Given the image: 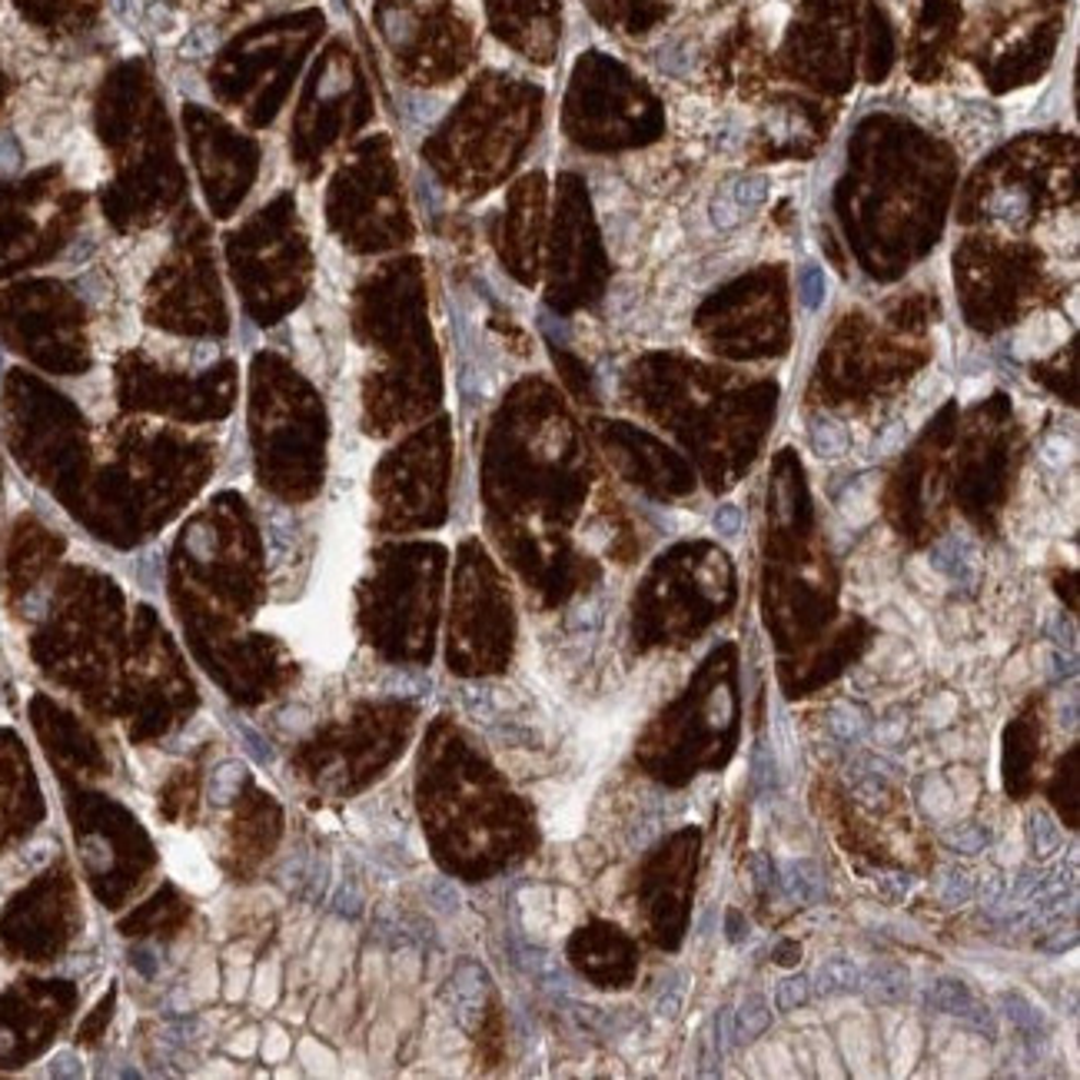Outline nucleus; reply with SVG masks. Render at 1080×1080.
<instances>
[{"label": "nucleus", "instance_id": "9b49d317", "mask_svg": "<svg viewBox=\"0 0 1080 1080\" xmlns=\"http://www.w3.org/2000/svg\"><path fill=\"white\" fill-rule=\"evenodd\" d=\"M928 1001L935 1011L948 1014V1018H958L961 1024L981 1031V1034H994V1014L990 1008L981 1001V997L964 984V981H954V977H944L935 984V990L928 994Z\"/></svg>", "mask_w": 1080, "mask_h": 1080}, {"label": "nucleus", "instance_id": "f03ea898", "mask_svg": "<svg viewBox=\"0 0 1080 1080\" xmlns=\"http://www.w3.org/2000/svg\"><path fill=\"white\" fill-rule=\"evenodd\" d=\"M741 692L738 645H715L685 692L665 705L635 744L638 768L665 788H685L702 772H721L738 752Z\"/></svg>", "mask_w": 1080, "mask_h": 1080}, {"label": "nucleus", "instance_id": "2f4dec72", "mask_svg": "<svg viewBox=\"0 0 1080 1080\" xmlns=\"http://www.w3.org/2000/svg\"><path fill=\"white\" fill-rule=\"evenodd\" d=\"M775 964L778 967H795L798 961H801V944L798 941H791V938H785V941H778L775 944Z\"/></svg>", "mask_w": 1080, "mask_h": 1080}, {"label": "nucleus", "instance_id": "a878e982", "mask_svg": "<svg viewBox=\"0 0 1080 1080\" xmlns=\"http://www.w3.org/2000/svg\"><path fill=\"white\" fill-rule=\"evenodd\" d=\"M738 220H741V207L735 203V197L731 193L715 197V203H712V223L718 230H731V226H738Z\"/></svg>", "mask_w": 1080, "mask_h": 1080}, {"label": "nucleus", "instance_id": "72a5a7b5", "mask_svg": "<svg viewBox=\"0 0 1080 1080\" xmlns=\"http://www.w3.org/2000/svg\"><path fill=\"white\" fill-rule=\"evenodd\" d=\"M725 931H728V941H731V944H738V941L748 938V925H741V911H738V907H731V911L725 914Z\"/></svg>", "mask_w": 1080, "mask_h": 1080}, {"label": "nucleus", "instance_id": "cd10ccee", "mask_svg": "<svg viewBox=\"0 0 1080 1080\" xmlns=\"http://www.w3.org/2000/svg\"><path fill=\"white\" fill-rule=\"evenodd\" d=\"M994 216H1001L1005 223H1021L1028 216V197L1024 193H1005L994 203Z\"/></svg>", "mask_w": 1080, "mask_h": 1080}, {"label": "nucleus", "instance_id": "20e7f679", "mask_svg": "<svg viewBox=\"0 0 1080 1080\" xmlns=\"http://www.w3.org/2000/svg\"><path fill=\"white\" fill-rule=\"evenodd\" d=\"M731 602L735 582L728 568L715 572L708 582H699L689 572H672V565H658V572L648 578V589L635 599V648H685L712 622H718L731 609Z\"/></svg>", "mask_w": 1080, "mask_h": 1080}, {"label": "nucleus", "instance_id": "a211bd4d", "mask_svg": "<svg viewBox=\"0 0 1080 1080\" xmlns=\"http://www.w3.org/2000/svg\"><path fill=\"white\" fill-rule=\"evenodd\" d=\"M931 562H935L944 575H951L954 582H971V578H974V549H971L964 539H944V542L935 549Z\"/></svg>", "mask_w": 1080, "mask_h": 1080}, {"label": "nucleus", "instance_id": "f3484780", "mask_svg": "<svg viewBox=\"0 0 1080 1080\" xmlns=\"http://www.w3.org/2000/svg\"><path fill=\"white\" fill-rule=\"evenodd\" d=\"M772 1028V1008L762 994H748L744 1001L738 1005V1014H735V1041L738 1044H748V1041H755L762 1037L765 1031Z\"/></svg>", "mask_w": 1080, "mask_h": 1080}, {"label": "nucleus", "instance_id": "9d476101", "mask_svg": "<svg viewBox=\"0 0 1080 1080\" xmlns=\"http://www.w3.org/2000/svg\"><path fill=\"white\" fill-rule=\"evenodd\" d=\"M1041 759H1044V695H1031L1005 728L1001 775L1011 801H1028L1037 791Z\"/></svg>", "mask_w": 1080, "mask_h": 1080}, {"label": "nucleus", "instance_id": "39448f33", "mask_svg": "<svg viewBox=\"0 0 1080 1080\" xmlns=\"http://www.w3.org/2000/svg\"><path fill=\"white\" fill-rule=\"evenodd\" d=\"M699 858L702 831L689 824L658 842L635 874V901L645 921V935L661 951H679L689 935Z\"/></svg>", "mask_w": 1080, "mask_h": 1080}, {"label": "nucleus", "instance_id": "423d86ee", "mask_svg": "<svg viewBox=\"0 0 1080 1080\" xmlns=\"http://www.w3.org/2000/svg\"><path fill=\"white\" fill-rule=\"evenodd\" d=\"M449 669L456 676L503 672L513 658V609L492 582H462L449 622Z\"/></svg>", "mask_w": 1080, "mask_h": 1080}, {"label": "nucleus", "instance_id": "dca6fc26", "mask_svg": "<svg viewBox=\"0 0 1080 1080\" xmlns=\"http://www.w3.org/2000/svg\"><path fill=\"white\" fill-rule=\"evenodd\" d=\"M861 984H868L874 1001H884V1005H894V1001H904L907 997V971L894 961L874 964L868 977L861 974Z\"/></svg>", "mask_w": 1080, "mask_h": 1080}, {"label": "nucleus", "instance_id": "b1692460", "mask_svg": "<svg viewBox=\"0 0 1080 1080\" xmlns=\"http://www.w3.org/2000/svg\"><path fill=\"white\" fill-rule=\"evenodd\" d=\"M798 296L808 309H818L824 303V273L818 267H805L801 277H798Z\"/></svg>", "mask_w": 1080, "mask_h": 1080}, {"label": "nucleus", "instance_id": "2eb2a0df", "mask_svg": "<svg viewBox=\"0 0 1080 1080\" xmlns=\"http://www.w3.org/2000/svg\"><path fill=\"white\" fill-rule=\"evenodd\" d=\"M197 798H200V775L193 768H180L163 791V808L174 821H180L197 814Z\"/></svg>", "mask_w": 1080, "mask_h": 1080}, {"label": "nucleus", "instance_id": "7ed1b4c3", "mask_svg": "<svg viewBox=\"0 0 1080 1080\" xmlns=\"http://www.w3.org/2000/svg\"><path fill=\"white\" fill-rule=\"evenodd\" d=\"M415 728L406 702L360 705L350 718L322 728L296 755V768L326 795L350 798L376 782L402 752Z\"/></svg>", "mask_w": 1080, "mask_h": 1080}, {"label": "nucleus", "instance_id": "c85d7f7f", "mask_svg": "<svg viewBox=\"0 0 1080 1080\" xmlns=\"http://www.w3.org/2000/svg\"><path fill=\"white\" fill-rule=\"evenodd\" d=\"M752 881H755V891H759V897H768V891H772V884H775V865H772V858L768 855H752Z\"/></svg>", "mask_w": 1080, "mask_h": 1080}, {"label": "nucleus", "instance_id": "aec40b11", "mask_svg": "<svg viewBox=\"0 0 1080 1080\" xmlns=\"http://www.w3.org/2000/svg\"><path fill=\"white\" fill-rule=\"evenodd\" d=\"M811 446L818 456L824 459H835L848 449V433L838 426V423H831V420H814L811 426Z\"/></svg>", "mask_w": 1080, "mask_h": 1080}, {"label": "nucleus", "instance_id": "6ab92c4d", "mask_svg": "<svg viewBox=\"0 0 1080 1080\" xmlns=\"http://www.w3.org/2000/svg\"><path fill=\"white\" fill-rule=\"evenodd\" d=\"M1028 845L1037 858H1047L1060 848V824H1054L1047 811H1034L1028 818Z\"/></svg>", "mask_w": 1080, "mask_h": 1080}, {"label": "nucleus", "instance_id": "1a4fd4ad", "mask_svg": "<svg viewBox=\"0 0 1080 1080\" xmlns=\"http://www.w3.org/2000/svg\"><path fill=\"white\" fill-rule=\"evenodd\" d=\"M280 835H283L280 805L257 785H246L230 818V852H226L230 871L239 874V881H246V874H254L273 855Z\"/></svg>", "mask_w": 1080, "mask_h": 1080}, {"label": "nucleus", "instance_id": "bb28decb", "mask_svg": "<svg viewBox=\"0 0 1080 1080\" xmlns=\"http://www.w3.org/2000/svg\"><path fill=\"white\" fill-rule=\"evenodd\" d=\"M1005 1005H1008V1014H1011V1021H1018L1021 1028H1028V1031H1037L1041 1028V1018H1037V1011L1024 1001V997L1021 994H1005Z\"/></svg>", "mask_w": 1080, "mask_h": 1080}, {"label": "nucleus", "instance_id": "7c9ffc66", "mask_svg": "<svg viewBox=\"0 0 1080 1080\" xmlns=\"http://www.w3.org/2000/svg\"><path fill=\"white\" fill-rule=\"evenodd\" d=\"M944 897H948L951 904H964V901L971 897V881H967V874H964V871H951V874H948V884H944Z\"/></svg>", "mask_w": 1080, "mask_h": 1080}, {"label": "nucleus", "instance_id": "f8f14e48", "mask_svg": "<svg viewBox=\"0 0 1080 1080\" xmlns=\"http://www.w3.org/2000/svg\"><path fill=\"white\" fill-rule=\"evenodd\" d=\"M1044 791H1047V801L1057 811L1060 824L1067 831H1077V824H1080V744L1077 741L1060 755Z\"/></svg>", "mask_w": 1080, "mask_h": 1080}, {"label": "nucleus", "instance_id": "f257e3e1", "mask_svg": "<svg viewBox=\"0 0 1080 1080\" xmlns=\"http://www.w3.org/2000/svg\"><path fill=\"white\" fill-rule=\"evenodd\" d=\"M415 798L439 865L466 881H485L536 845L529 808L449 718L430 728Z\"/></svg>", "mask_w": 1080, "mask_h": 1080}, {"label": "nucleus", "instance_id": "c756f323", "mask_svg": "<svg viewBox=\"0 0 1080 1080\" xmlns=\"http://www.w3.org/2000/svg\"><path fill=\"white\" fill-rule=\"evenodd\" d=\"M715 532L718 536H738L741 532V509L731 506V503L718 506L715 509Z\"/></svg>", "mask_w": 1080, "mask_h": 1080}, {"label": "nucleus", "instance_id": "412c9836", "mask_svg": "<svg viewBox=\"0 0 1080 1080\" xmlns=\"http://www.w3.org/2000/svg\"><path fill=\"white\" fill-rule=\"evenodd\" d=\"M944 845L958 855H977L990 845V835L981 824H958V827L944 831Z\"/></svg>", "mask_w": 1080, "mask_h": 1080}, {"label": "nucleus", "instance_id": "6e6552de", "mask_svg": "<svg viewBox=\"0 0 1080 1080\" xmlns=\"http://www.w3.org/2000/svg\"><path fill=\"white\" fill-rule=\"evenodd\" d=\"M874 629L865 619H852L842 632H835L827 642H818L795 661L778 665V685L788 699H805L818 692L821 685L835 682L848 665H855L865 648L871 645Z\"/></svg>", "mask_w": 1080, "mask_h": 1080}, {"label": "nucleus", "instance_id": "ddd939ff", "mask_svg": "<svg viewBox=\"0 0 1080 1080\" xmlns=\"http://www.w3.org/2000/svg\"><path fill=\"white\" fill-rule=\"evenodd\" d=\"M814 987L818 994H852V990H861V971L852 964V958H824L814 971Z\"/></svg>", "mask_w": 1080, "mask_h": 1080}, {"label": "nucleus", "instance_id": "0eeeda50", "mask_svg": "<svg viewBox=\"0 0 1080 1080\" xmlns=\"http://www.w3.org/2000/svg\"><path fill=\"white\" fill-rule=\"evenodd\" d=\"M565 954L572 967L599 990H629L638 977V941L612 921H589L572 931Z\"/></svg>", "mask_w": 1080, "mask_h": 1080}, {"label": "nucleus", "instance_id": "5701e85b", "mask_svg": "<svg viewBox=\"0 0 1080 1080\" xmlns=\"http://www.w3.org/2000/svg\"><path fill=\"white\" fill-rule=\"evenodd\" d=\"M808 997H811V981L805 974H795V977H785L775 990V1005L782 1014H791L798 1008L808 1005Z\"/></svg>", "mask_w": 1080, "mask_h": 1080}, {"label": "nucleus", "instance_id": "4468645a", "mask_svg": "<svg viewBox=\"0 0 1080 1080\" xmlns=\"http://www.w3.org/2000/svg\"><path fill=\"white\" fill-rule=\"evenodd\" d=\"M782 888L798 904H818L824 897V878H821L818 865H811V861H791L782 871Z\"/></svg>", "mask_w": 1080, "mask_h": 1080}, {"label": "nucleus", "instance_id": "393cba45", "mask_svg": "<svg viewBox=\"0 0 1080 1080\" xmlns=\"http://www.w3.org/2000/svg\"><path fill=\"white\" fill-rule=\"evenodd\" d=\"M765 193H768L765 177H744V180H738V187L731 190V197H735L738 207H759V203L765 200Z\"/></svg>", "mask_w": 1080, "mask_h": 1080}, {"label": "nucleus", "instance_id": "473e14b6", "mask_svg": "<svg viewBox=\"0 0 1080 1080\" xmlns=\"http://www.w3.org/2000/svg\"><path fill=\"white\" fill-rule=\"evenodd\" d=\"M755 782L762 788H772V782H775V759L765 755V748H759L755 752Z\"/></svg>", "mask_w": 1080, "mask_h": 1080}, {"label": "nucleus", "instance_id": "4be33fe9", "mask_svg": "<svg viewBox=\"0 0 1080 1080\" xmlns=\"http://www.w3.org/2000/svg\"><path fill=\"white\" fill-rule=\"evenodd\" d=\"M827 728L845 741H855L868 728V718L858 705H835L827 712Z\"/></svg>", "mask_w": 1080, "mask_h": 1080}]
</instances>
